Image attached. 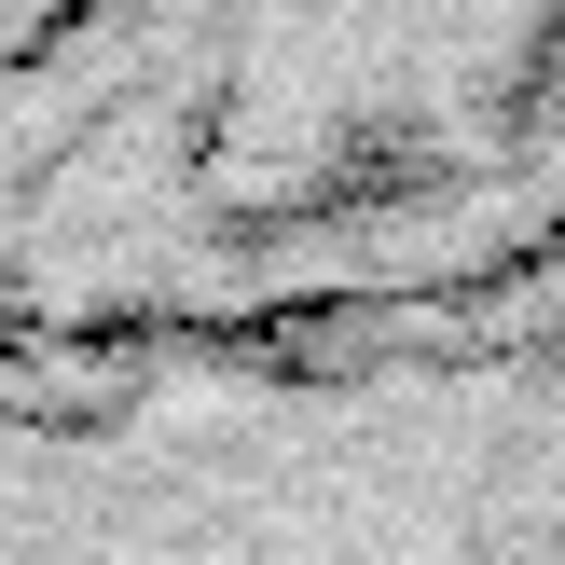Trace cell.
<instances>
[{
    "label": "cell",
    "instance_id": "cell-1",
    "mask_svg": "<svg viewBox=\"0 0 565 565\" xmlns=\"http://www.w3.org/2000/svg\"><path fill=\"white\" fill-rule=\"evenodd\" d=\"M565 290V0H42L0 345H263Z\"/></svg>",
    "mask_w": 565,
    "mask_h": 565
},
{
    "label": "cell",
    "instance_id": "cell-2",
    "mask_svg": "<svg viewBox=\"0 0 565 565\" xmlns=\"http://www.w3.org/2000/svg\"><path fill=\"white\" fill-rule=\"evenodd\" d=\"M0 565H565V290L263 345H0Z\"/></svg>",
    "mask_w": 565,
    "mask_h": 565
},
{
    "label": "cell",
    "instance_id": "cell-3",
    "mask_svg": "<svg viewBox=\"0 0 565 565\" xmlns=\"http://www.w3.org/2000/svg\"><path fill=\"white\" fill-rule=\"evenodd\" d=\"M28 14H42V0H0V42H14V28H28Z\"/></svg>",
    "mask_w": 565,
    "mask_h": 565
}]
</instances>
